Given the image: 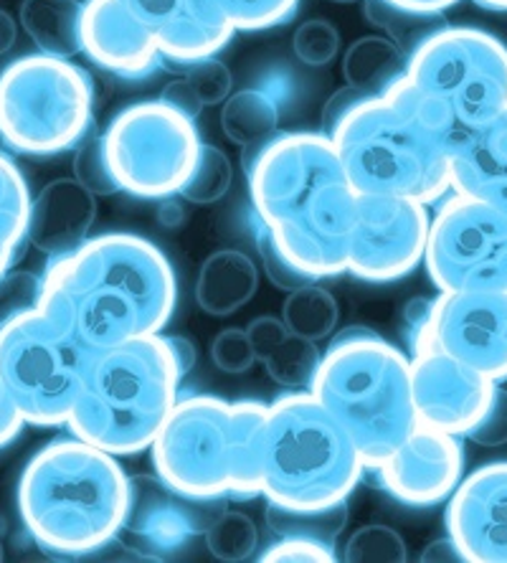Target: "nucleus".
Wrapping results in <instances>:
<instances>
[{
    "mask_svg": "<svg viewBox=\"0 0 507 563\" xmlns=\"http://www.w3.org/2000/svg\"><path fill=\"white\" fill-rule=\"evenodd\" d=\"M211 361L223 374H246L256 363V353L246 328H227L211 341Z\"/></svg>",
    "mask_w": 507,
    "mask_h": 563,
    "instance_id": "obj_41",
    "label": "nucleus"
},
{
    "mask_svg": "<svg viewBox=\"0 0 507 563\" xmlns=\"http://www.w3.org/2000/svg\"><path fill=\"white\" fill-rule=\"evenodd\" d=\"M363 472L351 434L307 388L267 404L260 472L267 503L295 510L330 508L348 500Z\"/></svg>",
    "mask_w": 507,
    "mask_h": 563,
    "instance_id": "obj_8",
    "label": "nucleus"
},
{
    "mask_svg": "<svg viewBox=\"0 0 507 563\" xmlns=\"http://www.w3.org/2000/svg\"><path fill=\"white\" fill-rule=\"evenodd\" d=\"M365 5V15L373 26L384 29L388 33V38H394L396 44H406V46H417L421 38H427L431 31H437L434 26H429L431 21H437V15H419L411 11H404V8L390 5L388 0H363Z\"/></svg>",
    "mask_w": 507,
    "mask_h": 563,
    "instance_id": "obj_36",
    "label": "nucleus"
},
{
    "mask_svg": "<svg viewBox=\"0 0 507 563\" xmlns=\"http://www.w3.org/2000/svg\"><path fill=\"white\" fill-rule=\"evenodd\" d=\"M97 219V196L77 178H56L31 198L26 239L48 260L79 250Z\"/></svg>",
    "mask_w": 507,
    "mask_h": 563,
    "instance_id": "obj_22",
    "label": "nucleus"
},
{
    "mask_svg": "<svg viewBox=\"0 0 507 563\" xmlns=\"http://www.w3.org/2000/svg\"><path fill=\"white\" fill-rule=\"evenodd\" d=\"M419 559H421L423 563H439V561L454 563V561H464L460 545L454 543L452 536L439 538V541H431V543L427 545V549L421 551Z\"/></svg>",
    "mask_w": 507,
    "mask_h": 563,
    "instance_id": "obj_49",
    "label": "nucleus"
},
{
    "mask_svg": "<svg viewBox=\"0 0 507 563\" xmlns=\"http://www.w3.org/2000/svg\"><path fill=\"white\" fill-rule=\"evenodd\" d=\"M260 289L254 260L241 250H219L201 264L196 279L198 308L216 318L239 312Z\"/></svg>",
    "mask_w": 507,
    "mask_h": 563,
    "instance_id": "obj_24",
    "label": "nucleus"
},
{
    "mask_svg": "<svg viewBox=\"0 0 507 563\" xmlns=\"http://www.w3.org/2000/svg\"><path fill=\"white\" fill-rule=\"evenodd\" d=\"M388 3L404 8V11L419 13V15H439V13H444L447 8L460 3V0H388Z\"/></svg>",
    "mask_w": 507,
    "mask_h": 563,
    "instance_id": "obj_50",
    "label": "nucleus"
},
{
    "mask_svg": "<svg viewBox=\"0 0 507 563\" xmlns=\"http://www.w3.org/2000/svg\"><path fill=\"white\" fill-rule=\"evenodd\" d=\"M423 330L444 353L477 374L495 384L507 378V289L439 292Z\"/></svg>",
    "mask_w": 507,
    "mask_h": 563,
    "instance_id": "obj_16",
    "label": "nucleus"
},
{
    "mask_svg": "<svg viewBox=\"0 0 507 563\" xmlns=\"http://www.w3.org/2000/svg\"><path fill=\"white\" fill-rule=\"evenodd\" d=\"M355 194L439 203L452 190L454 147L417 102L401 74L365 97L328 135Z\"/></svg>",
    "mask_w": 507,
    "mask_h": 563,
    "instance_id": "obj_4",
    "label": "nucleus"
},
{
    "mask_svg": "<svg viewBox=\"0 0 507 563\" xmlns=\"http://www.w3.org/2000/svg\"><path fill=\"white\" fill-rule=\"evenodd\" d=\"M343 559L351 563H404L409 559V549L394 528L373 523L359 528L348 538Z\"/></svg>",
    "mask_w": 507,
    "mask_h": 563,
    "instance_id": "obj_34",
    "label": "nucleus"
},
{
    "mask_svg": "<svg viewBox=\"0 0 507 563\" xmlns=\"http://www.w3.org/2000/svg\"><path fill=\"white\" fill-rule=\"evenodd\" d=\"M219 500H201L176 490L157 475H132L128 510L120 538L137 559L161 561L186 551L194 538L203 536L219 516Z\"/></svg>",
    "mask_w": 507,
    "mask_h": 563,
    "instance_id": "obj_17",
    "label": "nucleus"
},
{
    "mask_svg": "<svg viewBox=\"0 0 507 563\" xmlns=\"http://www.w3.org/2000/svg\"><path fill=\"white\" fill-rule=\"evenodd\" d=\"M180 380L163 333L95 351L66 427L114 457L145 452L178 404Z\"/></svg>",
    "mask_w": 507,
    "mask_h": 563,
    "instance_id": "obj_5",
    "label": "nucleus"
},
{
    "mask_svg": "<svg viewBox=\"0 0 507 563\" xmlns=\"http://www.w3.org/2000/svg\"><path fill=\"white\" fill-rule=\"evenodd\" d=\"M406 81L454 153L507 110V46L472 26H439L406 56Z\"/></svg>",
    "mask_w": 507,
    "mask_h": 563,
    "instance_id": "obj_9",
    "label": "nucleus"
},
{
    "mask_svg": "<svg viewBox=\"0 0 507 563\" xmlns=\"http://www.w3.org/2000/svg\"><path fill=\"white\" fill-rule=\"evenodd\" d=\"M279 104L267 89H241L229 95L221 107V128L229 140L241 145L244 170L252 165L256 153L277 135Z\"/></svg>",
    "mask_w": 507,
    "mask_h": 563,
    "instance_id": "obj_25",
    "label": "nucleus"
},
{
    "mask_svg": "<svg viewBox=\"0 0 507 563\" xmlns=\"http://www.w3.org/2000/svg\"><path fill=\"white\" fill-rule=\"evenodd\" d=\"M44 277L23 269H8L0 275V328L23 312L38 308Z\"/></svg>",
    "mask_w": 507,
    "mask_h": 563,
    "instance_id": "obj_38",
    "label": "nucleus"
},
{
    "mask_svg": "<svg viewBox=\"0 0 507 563\" xmlns=\"http://www.w3.org/2000/svg\"><path fill=\"white\" fill-rule=\"evenodd\" d=\"M23 427H26V419L21 417L19 407H15L3 380H0V450L11 444L23 432Z\"/></svg>",
    "mask_w": 507,
    "mask_h": 563,
    "instance_id": "obj_48",
    "label": "nucleus"
},
{
    "mask_svg": "<svg viewBox=\"0 0 507 563\" xmlns=\"http://www.w3.org/2000/svg\"><path fill=\"white\" fill-rule=\"evenodd\" d=\"M480 446H503L507 444V388L495 386L489 407L482 413V419L472 427L467 434Z\"/></svg>",
    "mask_w": 507,
    "mask_h": 563,
    "instance_id": "obj_44",
    "label": "nucleus"
},
{
    "mask_svg": "<svg viewBox=\"0 0 507 563\" xmlns=\"http://www.w3.org/2000/svg\"><path fill=\"white\" fill-rule=\"evenodd\" d=\"M267 404L219 396L178 399L153 446V467L176 490L201 500H252L260 490Z\"/></svg>",
    "mask_w": 507,
    "mask_h": 563,
    "instance_id": "obj_6",
    "label": "nucleus"
},
{
    "mask_svg": "<svg viewBox=\"0 0 507 563\" xmlns=\"http://www.w3.org/2000/svg\"><path fill=\"white\" fill-rule=\"evenodd\" d=\"M447 536L470 563H507V462L462 477L447 505Z\"/></svg>",
    "mask_w": 507,
    "mask_h": 563,
    "instance_id": "obj_19",
    "label": "nucleus"
},
{
    "mask_svg": "<svg viewBox=\"0 0 507 563\" xmlns=\"http://www.w3.org/2000/svg\"><path fill=\"white\" fill-rule=\"evenodd\" d=\"M332 3H359V0H332Z\"/></svg>",
    "mask_w": 507,
    "mask_h": 563,
    "instance_id": "obj_55",
    "label": "nucleus"
},
{
    "mask_svg": "<svg viewBox=\"0 0 507 563\" xmlns=\"http://www.w3.org/2000/svg\"><path fill=\"white\" fill-rule=\"evenodd\" d=\"M373 472L390 498L411 508H431L447 500L462 483V437L419 424Z\"/></svg>",
    "mask_w": 507,
    "mask_h": 563,
    "instance_id": "obj_18",
    "label": "nucleus"
},
{
    "mask_svg": "<svg viewBox=\"0 0 507 563\" xmlns=\"http://www.w3.org/2000/svg\"><path fill=\"white\" fill-rule=\"evenodd\" d=\"M161 99H163L165 104H170L173 110L183 112L190 120H196L198 114L203 112V107H206L201 102V97H198V92L194 89V85H190L186 77L173 79L170 85H165V89L161 92Z\"/></svg>",
    "mask_w": 507,
    "mask_h": 563,
    "instance_id": "obj_46",
    "label": "nucleus"
},
{
    "mask_svg": "<svg viewBox=\"0 0 507 563\" xmlns=\"http://www.w3.org/2000/svg\"><path fill=\"white\" fill-rule=\"evenodd\" d=\"M429 223L427 203L359 194L348 244V272L373 285L406 277L423 262Z\"/></svg>",
    "mask_w": 507,
    "mask_h": 563,
    "instance_id": "obj_15",
    "label": "nucleus"
},
{
    "mask_svg": "<svg viewBox=\"0 0 507 563\" xmlns=\"http://www.w3.org/2000/svg\"><path fill=\"white\" fill-rule=\"evenodd\" d=\"M307 391L351 434L365 470H376L419 427L411 361L368 328L332 338Z\"/></svg>",
    "mask_w": 507,
    "mask_h": 563,
    "instance_id": "obj_7",
    "label": "nucleus"
},
{
    "mask_svg": "<svg viewBox=\"0 0 507 563\" xmlns=\"http://www.w3.org/2000/svg\"><path fill=\"white\" fill-rule=\"evenodd\" d=\"M31 190L19 165L0 153V234L15 244H29Z\"/></svg>",
    "mask_w": 507,
    "mask_h": 563,
    "instance_id": "obj_33",
    "label": "nucleus"
},
{
    "mask_svg": "<svg viewBox=\"0 0 507 563\" xmlns=\"http://www.w3.org/2000/svg\"><path fill=\"white\" fill-rule=\"evenodd\" d=\"M282 320L289 328V333L302 335L307 341H322L335 333L340 310L335 295L318 285V279L287 292V300L282 305Z\"/></svg>",
    "mask_w": 507,
    "mask_h": 563,
    "instance_id": "obj_28",
    "label": "nucleus"
},
{
    "mask_svg": "<svg viewBox=\"0 0 507 563\" xmlns=\"http://www.w3.org/2000/svg\"><path fill=\"white\" fill-rule=\"evenodd\" d=\"M406 71L401 46L388 36H363L343 56L345 85L381 95Z\"/></svg>",
    "mask_w": 507,
    "mask_h": 563,
    "instance_id": "obj_27",
    "label": "nucleus"
},
{
    "mask_svg": "<svg viewBox=\"0 0 507 563\" xmlns=\"http://www.w3.org/2000/svg\"><path fill=\"white\" fill-rule=\"evenodd\" d=\"M431 300H414L406 308V335L411 345L414 404L421 427L467 437L493 399L495 380L464 366L427 335Z\"/></svg>",
    "mask_w": 507,
    "mask_h": 563,
    "instance_id": "obj_14",
    "label": "nucleus"
},
{
    "mask_svg": "<svg viewBox=\"0 0 507 563\" xmlns=\"http://www.w3.org/2000/svg\"><path fill=\"white\" fill-rule=\"evenodd\" d=\"M264 563H332L338 561L335 545L310 541V538H279L262 553Z\"/></svg>",
    "mask_w": 507,
    "mask_h": 563,
    "instance_id": "obj_43",
    "label": "nucleus"
},
{
    "mask_svg": "<svg viewBox=\"0 0 507 563\" xmlns=\"http://www.w3.org/2000/svg\"><path fill=\"white\" fill-rule=\"evenodd\" d=\"M38 308L89 353L157 335L178 302L168 256L145 236L112 231L48 260Z\"/></svg>",
    "mask_w": 507,
    "mask_h": 563,
    "instance_id": "obj_1",
    "label": "nucleus"
},
{
    "mask_svg": "<svg viewBox=\"0 0 507 563\" xmlns=\"http://www.w3.org/2000/svg\"><path fill=\"white\" fill-rule=\"evenodd\" d=\"M475 3L487 11H507V0H475Z\"/></svg>",
    "mask_w": 507,
    "mask_h": 563,
    "instance_id": "obj_54",
    "label": "nucleus"
},
{
    "mask_svg": "<svg viewBox=\"0 0 507 563\" xmlns=\"http://www.w3.org/2000/svg\"><path fill=\"white\" fill-rule=\"evenodd\" d=\"M71 168L74 178L95 196H112L120 190L118 180L112 176L110 161H107L102 135H89L87 132V135L79 140Z\"/></svg>",
    "mask_w": 507,
    "mask_h": 563,
    "instance_id": "obj_37",
    "label": "nucleus"
},
{
    "mask_svg": "<svg viewBox=\"0 0 507 563\" xmlns=\"http://www.w3.org/2000/svg\"><path fill=\"white\" fill-rule=\"evenodd\" d=\"M102 140L120 190L137 198L180 194L203 147L196 120L161 97L124 107Z\"/></svg>",
    "mask_w": 507,
    "mask_h": 563,
    "instance_id": "obj_12",
    "label": "nucleus"
},
{
    "mask_svg": "<svg viewBox=\"0 0 507 563\" xmlns=\"http://www.w3.org/2000/svg\"><path fill=\"white\" fill-rule=\"evenodd\" d=\"M249 341H252V347L256 353V361L267 358V355L274 353V347H279L285 343V338L289 335V328L285 325V320L274 318V314H262V318H254L246 328Z\"/></svg>",
    "mask_w": 507,
    "mask_h": 563,
    "instance_id": "obj_45",
    "label": "nucleus"
},
{
    "mask_svg": "<svg viewBox=\"0 0 507 563\" xmlns=\"http://www.w3.org/2000/svg\"><path fill=\"white\" fill-rule=\"evenodd\" d=\"M186 79L194 85V89L206 107L227 102L231 95V87H234V77H231L229 66L216 59V56L190 64Z\"/></svg>",
    "mask_w": 507,
    "mask_h": 563,
    "instance_id": "obj_42",
    "label": "nucleus"
},
{
    "mask_svg": "<svg viewBox=\"0 0 507 563\" xmlns=\"http://www.w3.org/2000/svg\"><path fill=\"white\" fill-rule=\"evenodd\" d=\"M81 13L77 0H23L21 26L41 54L71 59L81 52Z\"/></svg>",
    "mask_w": 507,
    "mask_h": 563,
    "instance_id": "obj_26",
    "label": "nucleus"
},
{
    "mask_svg": "<svg viewBox=\"0 0 507 563\" xmlns=\"http://www.w3.org/2000/svg\"><path fill=\"white\" fill-rule=\"evenodd\" d=\"M452 190L480 198L507 217V110L456 147Z\"/></svg>",
    "mask_w": 507,
    "mask_h": 563,
    "instance_id": "obj_23",
    "label": "nucleus"
},
{
    "mask_svg": "<svg viewBox=\"0 0 507 563\" xmlns=\"http://www.w3.org/2000/svg\"><path fill=\"white\" fill-rule=\"evenodd\" d=\"M293 52L307 66H326L340 54V33L322 19L305 21L293 36Z\"/></svg>",
    "mask_w": 507,
    "mask_h": 563,
    "instance_id": "obj_39",
    "label": "nucleus"
},
{
    "mask_svg": "<svg viewBox=\"0 0 507 563\" xmlns=\"http://www.w3.org/2000/svg\"><path fill=\"white\" fill-rule=\"evenodd\" d=\"M246 178L256 223L307 277L348 272L359 194L326 132L274 135Z\"/></svg>",
    "mask_w": 507,
    "mask_h": 563,
    "instance_id": "obj_2",
    "label": "nucleus"
},
{
    "mask_svg": "<svg viewBox=\"0 0 507 563\" xmlns=\"http://www.w3.org/2000/svg\"><path fill=\"white\" fill-rule=\"evenodd\" d=\"M320 361L322 353L318 351V343L289 333L285 343L274 347V353L264 358V366H267V374L274 384L285 386L289 391H299V388H310Z\"/></svg>",
    "mask_w": 507,
    "mask_h": 563,
    "instance_id": "obj_30",
    "label": "nucleus"
},
{
    "mask_svg": "<svg viewBox=\"0 0 507 563\" xmlns=\"http://www.w3.org/2000/svg\"><path fill=\"white\" fill-rule=\"evenodd\" d=\"M23 246L26 244H15V242H11V239H5L3 234H0V275H5V272L13 267L15 260H19L23 252Z\"/></svg>",
    "mask_w": 507,
    "mask_h": 563,
    "instance_id": "obj_53",
    "label": "nucleus"
},
{
    "mask_svg": "<svg viewBox=\"0 0 507 563\" xmlns=\"http://www.w3.org/2000/svg\"><path fill=\"white\" fill-rule=\"evenodd\" d=\"M234 31H264L285 23L299 0H211Z\"/></svg>",
    "mask_w": 507,
    "mask_h": 563,
    "instance_id": "obj_35",
    "label": "nucleus"
},
{
    "mask_svg": "<svg viewBox=\"0 0 507 563\" xmlns=\"http://www.w3.org/2000/svg\"><path fill=\"white\" fill-rule=\"evenodd\" d=\"M95 89L85 69L48 54L0 71V140L23 155L69 151L89 132Z\"/></svg>",
    "mask_w": 507,
    "mask_h": 563,
    "instance_id": "obj_10",
    "label": "nucleus"
},
{
    "mask_svg": "<svg viewBox=\"0 0 507 563\" xmlns=\"http://www.w3.org/2000/svg\"><path fill=\"white\" fill-rule=\"evenodd\" d=\"M15 36H19V26H15L13 15L0 8V59L15 46Z\"/></svg>",
    "mask_w": 507,
    "mask_h": 563,
    "instance_id": "obj_52",
    "label": "nucleus"
},
{
    "mask_svg": "<svg viewBox=\"0 0 507 563\" xmlns=\"http://www.w3.org/2000/svg\"><path fill=\"white\" fill-rule=\"evenodd\" d=\"M256 252H260L262 267L267 272L269 282L282 292H293V289L307 285V282H315L312 277H307L297 264L289 260V256L279 250L277 242L269 236V231L256 223Z\"/></svg>",
    "mask_w": 507,
    "mask_h": 563,
    "instance_id": "obj_40",
    "label": "nucleus"
},
{
    "mask_svg": "<svg viewBox=\"0 0 507 563\" xmlns=\"http://www.w3.org/2000/svg\"><path fill=\"white\" fill-rule=\"evenodd\" d=\"M365 97H371V95L363 92V89H359V87H351V85L338 89V92L328 99L326 110H322V132L330 135V132L338 128V122L343 120L355 104H361Z\"/></svg>",
    "mask_w": 507,
    "mask_h": 563,
    "instance_id": "obj_47",
    "label": "nucleus"
},
{
    "mask_svg": "<svg viewBox=\"0 0 507 563\" xmlns=\"http://www.w3.org/2000/svg\"><path fill=\"white\" fill-rule=\"evenodd\" d=\"M231 180H234V165H231L229 155L221 147L203 143L196 168L183 184L178 196L186 198L188 203L211 206L229 194Z\"/></svg>",
    "mask_w": 507,
    "mask_h": 563,
    "instance_id": "obj_32",
    "label": "nucleus"
},
{
    "mask_svg": "<svg viewBox=\"0 0 507 563\" xmlns=\"http://www.w3.org/2000/svg\"><path fill=\"white\" fill-rule=\"evenodd\" d=\"M153 33L163 59L178 66L216 56L234 36L211 0H120Z\"/></svg>",
    "mask_w": 507,
    "mask_h": 563,
    "instance_id": "obj_20",
    "label": "nucleus"
},
{
    "mask_svg": "<svg viewBox=\"0 0 507 563\" xmlns=\"http://www.w3.org/2000/svg\"><path fill=\"white\" fill-rule=\"evenodd\" d=\"M128 495L118 457L71 434L41 446L23 467L19 512L46 553L87 559L120 533Z\"/></svg>",
    "mask_w": 507,
    "mask_h": 563,
    "instance_id": "obj_3",
    "label": "nucleus"
},
{
    "mask_svg": "<svg viewBox=\"0 0 507 563\" xmlns=\"http://www.w3.org/2000/svg\"><path fill=\"white\" fill-rule=\"evenodd\" d=\"M423 264L439 292L507 289V217L452 190L429 223Z\"/></svg>",
    "mask_w": 507,
    "mask_h": 563,
    "instance_id": "obj_13",
    "label": "nucleus"
},
{
    "mask_svg": "<svg viewBox=\"0 0 507 563\" xmlns=\"http://www.w3.org/2000/svg\"><path fill=\"white\" fill-rule=\"evenodd\" d=\"M206 549L211 551L213 559L223 563H239L254 556L260 545V531L256 523L246 512L239 510H221L206 528Z\"/></svg>",
    "mask_w": 507,
    "mask_h": 563,
    "instance_id": "obj_31",
    "label": "nucleus"
},
{
    "mask_svg": "<svg viewBox=\"0 0 507 563\" xmlns=\"http://www.w3.org/2000/svg\"><path fill=\"white\" fill-rule=\"evenodd\" d=\"M348 526V505L338 503L320 510H295L267 503V528L277 538H310L335 545Z\"/></svg>",
    "mask_w": 507,
    "mask_h": 563,
    "instance_id": "obj_29",
    "label": "nucleus"
},
{
    "mask_svg": "<svg viewBox=\"0 0 507 563\" xmlns=\"http://www.w3.org/2000/svg\"><path fill=\"white\" fill-rule=\"evenodd\" d=\"M81 52L99 69L124 79H143L163 64L153 33L120 0H85Z\"/></svg>",
    "mask_w": 507,
    "mask_h": 563,
    "instance_id": "obj_21",
    "label": "nucleus"
},
{
    "mask_svg": "<svg viewBox=\"0 0 507 563\" xmlns=\"http://www.w3.org/2000/svg\"><path fill=\"white\" fill-rule=\"evenodd\" d=\"M168 343H170V351H173V355H176V361H178V368H180V374L186 376V374H190V368L196 366V345L188 341V338H183V335H168Z\"/></svg>",
    "mask_w": 507,
    "mask_h": 563,
    "instance_id": "obj_51",
    "label": "nucleus"
},
{
    "mask_svg": "<svg viewBox=\"0 0 507 563\" xmlns=\"http://www.w3.org/2000/svg\"><path fill=\"white\" fill-rule=\"evenodd\" d=\"M0 561H3V543H0Z\"/></svg>",
    "mask_w": 507,
    "mask_h": 563,
    "instance_id": "obj_56",
    "label": "nucleus"
},
{
    "mask_svg": "<svg viewBox=\"0 0 507 563\" xmlns=\"http://www.w3.org/2000/svg\"><path fill=\"white\" fill-rule=\"evenodd\" d=\"M89 351L41 308L0 328V380L26 424L69 421L85 380Z\"/></svg>",
    "mask_w": 507,
    "mask_h": 563,
    "instance_id": "obj_11",
    "label": "nucleus"
}]
</instances>
